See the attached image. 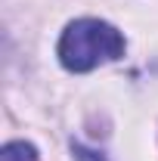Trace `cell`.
<instances>
[{
	"mask_svg": "<svg viewBox=\"0 0 158 161\" xmlns=\"http://www.w3.org/2000/svg\"><path fill=\"white\" fill-rule=\"evenodd\" d=\"M127 50L124 34L102 19H75L65 25L56 43L62 68L71 75H87L105 62H118Z\"/></svg>",
	"mask_w": 158,
	"mask_h": 161,
	"instance_id": "obj_1",
	"label": "cell"
},
{
	"mask_svg": "<svg viewBox=\"0 0 158 161\" xmlns=\"http://www.w3.org/2000/svg\"><path fill=\"white\" fill-rule=\"evenodd\" d=\"M0 161H37V149L31 146V142H6L3 146V152H0Z\"/></svg>",
	"mask_w": 158,
	"mask_h": 161,
	"instance_id": "obj_2",
	"label": "cell"
}]
</instances>
